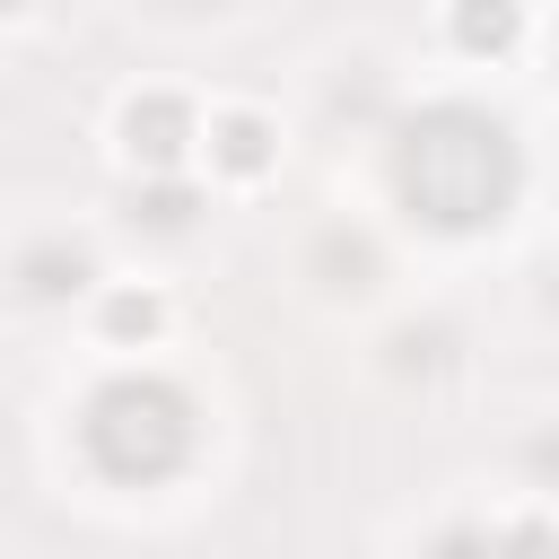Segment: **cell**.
<instances>
[{
	"label": "cell",
	"mask_w": 559,
	"mask_h": 559,
	"mask_svg": "<svg viewBox=\"0 0 559 559\" xmlns=\"http://www.w3.org/2000/svg\"><path fill=\"white\" fill-rule=\"evenodd\" d=\"M393 175H402V192L437 227H480V218H498L515 201V148H507V131L489 114H463V105L411 122Z\"/></svg>",
	"instance_id": "1"
},
{
	"label": "cell",
	"mask_w": 559,
	"mask_h": 559,
	"mask_svg": "<svg viewBox=\"0 0 559 559\" xmlns=\"http://www.w3.org/2000/svg\"><path fill=\"white\" fill-rule=\"evenodd\" d=\"M227 157L253 166V157H262V131H253V122H227Z\"/></svg>",
	"instance_id": "3"
},
{
	"label": "cell",
	"mask_w": 559,
	"mask_h": 559,
	"mask_svg": "<svg viewBox=\"0 0 559 559\" xmlns=\"http://www.w3.org/2000/svg\"><path fill=\"white\" fill-rule=\"evenodd\" d=\"M79 437L114 480H157V472H175L192 454V402L175 384H157V376H122V384H105L87 402Z\"/></svg>",
	"instance_id": "2"
}]
</instances>
